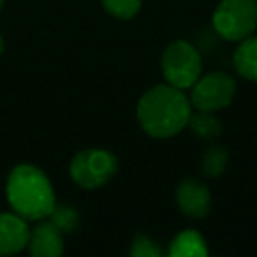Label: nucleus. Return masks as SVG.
Instances as JSON below:
<instances>
[{
	"mask_svg": "<svg viewBox=\"0 0 257 257\" xmlns=\"http://www.w3.org/2000/svg\"><path fill=\"white\" fill-rule=\"evenodd\" d=\"M225 166H227V150L224 147L213 145L204 152L203 161H201V169L206 176L217 178L224 173Z\"/></svg>",
	"mask_w": 257,
	"mask_h": 257,
	"instance_id": "ddd939ff",
	"label": "nucleus"
},
{
	"mask_svg": "<svg viewBox=\"0 0 257 257\" xmlns=\"http://www.w3.org/2000/svg\"><path fill=\"white\" fill-rule=\"evenodd\" d=\"M2 4H4V0H0V8H2Z\"/></svg>",
	"mask_w": 257,
	"mask_h": 257,
	"instance_id": "a211bd4d",
	"label": "nucleus"
},
{
	"mask_svg": "<svg viewBox=\"0 0 257 257\" xmlns=\"http://www.w3.org/2000/svg\"><path fill=\"white\" fill-rule=\"evenodd\" d=\"M102 6L114 18L128 20L140 11L141 0H102Z\"/></svg>",
	"mask_w": 257,
	"mask_h": 257,
	"instance_id": "4468645a",
	"label": "nucleus"
},
{
	"mask_svg": "<svg viewBox=\"0 0 257 257\" xmlns=\"http://www.w3.org/2000/svg\"><path fill=\"white\" fill-rule=\"evenodd\" d=\"M161 65L166 81L180 90L190 88L203 71L201 55L185 41H175L169 44L162 53Z\"/></svg>",
	"mask_w": 257,
	"mask_h": 257,
	"instance_id": "20e7f679",
	"label": "nucleus"
},
{
	"mask_svg": "<svg viewBox=\"0 0 257 257\" xmlns=\"http://www.w3.org/2000/svg\"><path fill=\"white\" fill-rule=\"evenodd\" d=\"M190 116V104L183 90L173 85H157L148 90L138 104V120L147 134L171 138L178 134Z\"/></svg>",
	"mask_w": 257,
	"mask_h": 257,
	"instance_id": "f257e3e1",
	"label": "nucleus"
},
{
	"mask_svg": "<svg viewBox=\"0 0 257 257\" xmlns=\"http://www.w3.org/2000/svg\"><path fill=\"white\" fill-rule=\"evenodd\" d=\"M50 215H51V222H53L62 232H72L79 224L78 211L69 206H57V204H55L53 211H51Z\"/></svg>",
	"mask_w": 257,
	"mask_h": 257,
	"instance_id": "2eb2a0df",
	"label": "nucleus"
},
{
	"mask_svg": "<svg viewBox=\"0 0 257 257\" xmlns=\"http://www.w3.org/2000/svg\"><path fill=\"white\" fill-rule=\"evenodd\" d=\"M64 232L53 222H43L29 238V248L34 257H57L64 252Z\"/></svg>",
	"mask_w": 257,
	"mask_h": 257,
	"instance_id": "1a4fd4ad",
	"label": "nucleus"
},
{
	"mask_svg": "<svg viewBox=\"0 0 257 257\" xmlns=\"http://www.w3.org/2000/svg\"><path fill=\"white\" fill-rule=\"evenodd\" d=\"M236 83L225 72H210L192 85L190 102L197 111H218L231 104Z\"/></svg>",
	"mask_w": 257,
	"mask_h": 257,
	"instance_id": "423d86ee",
	"label": "nucleus"
},
{
	"mask_svg": "<svg viewBox=\"0 0 257 257\" xmlns=\"http://www.w3.org/2000/svg\"><path fill=\"white\" fill-rule=\"evenodd\" d=\"M4 51V41H2V37H0V53Z\"/></svg>",
	"mask_w": 257,
	"mask_h": 257,
	"instance_id": "f3484780",
	"label": "nucleus"
},
{
	"mask_svg": "<svg viewBox=\"0 0 257 257\" xmlns=\"http://www.w3.org/2000/svg\"><path fill=\"white\" fill-rule=\"evenodd\" d=\"M169 255L173 257H206L208 248L204 238L196 231H183L171 241Z\"/></svg>",
	"mask_w": 257,
	"mask_h": 257,
	"instance_id": "9b49d317",
	"label": "nucleus"
},
{
	"mask_svg": "<svg viewBox=\"0 0 257 257\" xmlns=\"http://www.w3.org/2000/svg\"><path fill=\"white\" fill-rule=\"evenodd\" d=\"M187 125L190 127L196 136L203 140H213L222 134V121L213 114V111H199V113H190Z\"/></svg>",
	"mask_w": 257,
	"mask_h": 257,
	"instance_id": "f8f14e48",
	"label": "nucleus"
},
{
	"mask_svg": "<svg viewBox=\"0 0 257 257\" xmlns=\"http://www.w3.org/2000/svg\"><path fill=\"white\" fill-rule=\"evenodd\" d=\"M118 169V161L106 150L79 152L71 162V176L83 189H97L107 183Z\"/></svg>",
	"mask_w": 257,
	"mask_h": 257,
	"instance_id": "39448f33",
	"label": "nucleus"
},
{
	"mask_svg": "<svg viewBox=\"0 0 257 257\" xmlns=\"http://www.w3.org/2000/svg\"><path fill=\"white\" fill-rule=\"evenodd\" d=\"M213 27L227 41H243L257 27L255 0H222L213 13Z\"/></svg>",
	"mask_w": 257,
	"mask_h": 257,
	"instance_id": "7ed1b4c3",
	"label": "nucleus"
},
{
	"mask_svg": "<svg viewBox=\"0 0 257 257\" xmlns=\"http://www.w3.org/2000/svg\"><path fill=\"white\" fill-rule=\"evenodd\" d=\"M178 206L187 217L204 218L211 208L210 190L197 180H183L176 189Z\"/></svg>",
	"mask_w": 257,
	"mask_h": 257,
	"instance_id": "0eeeda50",
	"label": "nucleus"
},
{
	"mask_svg": "<svg viewBox=\"0 0 257 257\" xmlns=\"http://www.w3.org/2000/svg\"><path fill=\"white\" fill-rule=\"evenodd\" d=\"M234 67L243 78L257 83V36L245 37L236 48Z\"/></svg>",
	"mask_w": 257,
	"mask_h": 257,
	"instance_id": "9d476101",
	"label": "nucleus"
},
{
	"mask_svg": "<svg viewBox=\"0 0 257 257\" xmlns=\"http://www.w3.org/2000/svg\"><path fill=\"white\" fill-rule=\"evenodd\" d=\"M131 253L136 257H159L162 250L152 238L145 234H138L133 241V246H131Z\"/></svg>",
	"mask_w": 257,
	"mask_h": 257,
	"instance_id": "dca6fc26",
	"label": "nucleus"
},
{
	"mask_svg": "<svg viewBox=\"0 0 257 257\" xmlns=\"http://www.w3.org/2000/svg\"><path fill=\"white\" fill-rule=\"evenodd\" d=\"M8 199L23 218L39 220L53 211L55 194L50 180L34 166H18L8 180Z\"/></svg>",
	"mask_w": 257,
	"mask_h": 257,
	"instance_id": "f03ea898",
	"label": "nucleus"
},
{
	"mask_svg": "<svg viewBox=\"0 0 257 257\" xmlns=\"http://www.w3.org/2000/svg\"><path fill=\"white\" fill-rule=\"evenodd\" d=\"M30 231L23 217L13 213L0 215V255L16 253L29 245Z\"/></svg>",
	"mask_w": 257,
	"mask_h": 257,
	"instance_id": "6e6552de",
	"label": "nucleus"
}]
</instances>
